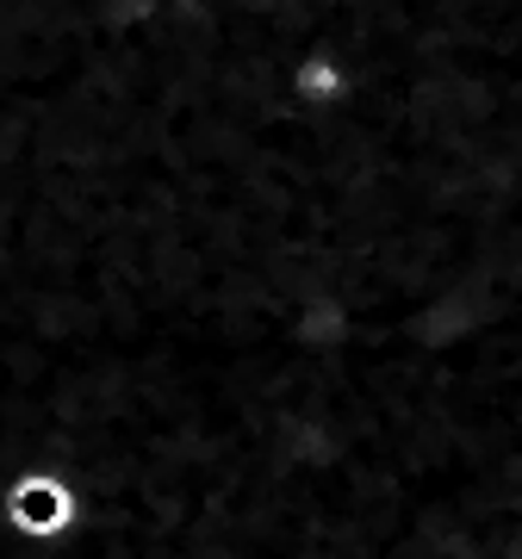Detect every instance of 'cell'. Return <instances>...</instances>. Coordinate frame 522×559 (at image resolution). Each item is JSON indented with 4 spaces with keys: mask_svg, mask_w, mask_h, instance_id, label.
<instances>
[]
</instances>
